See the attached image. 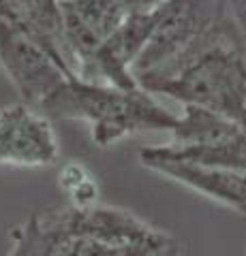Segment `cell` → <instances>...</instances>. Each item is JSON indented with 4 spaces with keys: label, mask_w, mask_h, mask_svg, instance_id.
Instances as JSON below:
<instances>
[{
    "label": "cell",
    "mask_w": 246,
    "mask_h": 256,
    "mask_svg": "<svg viewBox=\"0 0 246 256\" xmlns=\"http://www.w3.org/2000/svg\"><path fill=\"white\" fill-rule=\"evenodd\" d=\"M9 256H182L180 242L129 210L94 203L28 216L11 230Z\"/></svg>",
    "instance_id": "1"
},
{
    "label": "cell",
    "mask_w": 246,
    "mask_h": 256,
    "mask_svg": "<svg viewBox=\"0 0 246 256\" xmlns=\"http://www.w3.org/2000/svg\"><path fill=\"white\" fill-rule=\"evenodd\" d=\"M50 120H77L90 126L99 148L148 130H171L178 122L144 88H116L82 77H67L39 105Z\"/></svg>",
    "instance_id": "2"
},
{
    "label": "cell",
    "mask_w": 246,
    "mask_h": 256,
    "mask_svg": "<svg viewBox=\"0 0 246 256\" xmlns=\"http://www.w3.org/2000/svg\"><path fill=\"white\" fill-rule=\"evenodd\" d=\"M235 32L227 0H167L156 9L152 34L133 64L135 82L148 88L203 47Z\"/></svg>",
    "instance_id": "3"
},
{
    "label": "cell",
    "mask_w": 246,
    "mask_h": 256,
    "mask_svg": "<svg viewBox=\"0 0 246 256\" xmlns=\"http://www.w3.org/2000/svg\"><path fill=\"white\" fill-rule=\"evenodd\" d=\"M144 90L169 96L182 107L246 120V56L237 32L203 47Z\"/></svg>",
    "instance_id": "4"
},
{
    "label": "cell",
    "mask_w": 246,
    "mask_h": 256,
    "mask_svg": "<svg viewBox=\"0 0 246 256\" xmlns=\"http://www.w3.org/2000/svg\"><path fill=\"white\" fill-rule=\"evenodd\" d=\"M0 68L18 90L20 100L33 107L71 77L33 32L5 15H0Z\"/></svg>",
    "instance_id": "5"
},
{
    "label": "cell",
    "mask_w": 246,
    "mask_h": 256,
    "mask_svg": "<svg viewBox=\"0 0 246 256\" xmlns=\"http://www.w3.org/2000/svg\"><path fill=\"white\" fill-rule=\"evenodd\" d=\"M58 9L67 64L71 73L79 77L129 11L124 0H58Z\"/></svg>",
    "instance_id": "6"
},
{
    "label": "cell",
    "mask_w": 246,
    "mask_h": 256,
    "mask_svg": "<svg viewBox=\"0 0 246 256\" xmlns=\"http://www.w3.org/2000/svg\"><path fill=\"white\" fill-rule=\"evenodd\" d=\"M58 154L52 120L39 107L20 100L0 109V166L39 169L54 164Z\"/></svg>",
    "instance_id": "7"
},
{
    "label": "cell",
    "mask_w": 246,
    "mask_h": 256,
    "mask_svg": "<svg viewBox=\"0 0 246 256\" xmlns=\"http://www.w3.org/2000/svg\"><path fill=\"white\" fill-rule=\"evenodd\" d=\"M139 162L148 171L163 175L227 210L246 216V171L171 158L161 154L156 146L141 150Z\"/></svg>",
    "instance_id": "8"
},
{
    "label": "cell",
    "mask_w": 246,
    "mask_h": 256,
    "mask_svg": "<svg viewBox=\"0 0 246 256\" xmlns=\"http://www.w3.org/2000/svg\"><path fill=\"white\" fill-rule=\"evenodd\" d=\"M20 4L28 13L30 22L35 24V28L39 30V34H41V38L47 45V50L54 54V58L60 62V66L71 77H75L67 64L65 45H62V24H60L58 0H20Z\"/></svg>",
    "instance_id": "9"
},
{
    "label": "cell",
    "mask_w": 246,
    "mask_h": 256,
    "mask_svg": "<svg viewBox=\"0 0 246 256\" xmlns=\"http://www.w3.org/2000/svg\"><path fill=\"white\" fill-rule=\"evenodd\" d=\"M58 186L69 196L71 205L88 207L99 203V186L94 175L82 162H69L58 175Z\"/></svg>",
    "instance_id": "10"
},
{
    "label": "cell",
    "mask_w": 246,
    "mask_h": 256,
    "mask_svg": "<svg viewBox=\"0 0 246 256\" xmlns=\"http://www.w3.org/2000/svg\"><path fill=\"white\" fill-rule=\"evenodd\" d=\"M227 9L233 20V26L237 30V36H240L242 50L246 56V0H227Z\"/></svg>",
    "instance_id": "11"
},
{
    "label": "cell",
    "mask_w": 246,
    "mask_h": 256,
    "mask_svg": "<svg viewBox=\"0 0 246 256\" xmlns=\"http://www.w3.org/2000/svg\"><path fill=\"white\" fill-rule=\"evenodd\" d=\"M165 2L167 0H124L129 13H152Z\"/></svg>",
    "instance_id": "12"
}]
</instances>
